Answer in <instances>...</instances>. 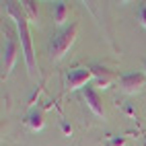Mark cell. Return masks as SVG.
I'll list each match as a JSON object with an SVG mask.
<instances>
[{
	"mask_svg": "<svg viewBox=\"0 0 146 146\" xmlns=\"http://www.w3.org/2000/svg\"><path fill=\"white\" fill-rule=\"evenodd\" d=\"M21 8H23V13L27 15V19L31 23H37V19H39V13H37V4L31 2V0H27V2H21Z\"/></svg>",
	"mask_w": 146,
	"mask_h": 146,
	"instance_id": "9c48e42d",
	"label": "cell"
},
{
	"mask_svg": "<svg viewBox=\"0 0 146 146\" xmlns=\"http://www.w3.org/2000/svg\"><path fill=\"white\" fill-rule=\"evenodd\" d=\"M27 125H29L31 130H41L43 125H45L43 113H41V111H33L31 115H29V119H27Z\"/></svg>",
	"mask_w": 146,
	"mask_h": 146,
	"instance_id": "30bf717a",
	"label": "cell"
},
{
	"mask_svg": "<svg viewBox=\"0 0 146 146\" xmlns=\"http://www.w3.org/2000/svg\"><path fill=\"white\" fill-rule=\"evenodd\" d=\"M6 11H8V15H11V17L15 19V23H17L19 37H21V47H23V56H25V64H27V70H29V74H35L37 64H35V54H33L31 33H29V27H27V15L23 13V8L17 6L15 2H8Z\"/></svg>",
	"mask_w": 146,
	"mask_h": 146,
	"instance_id": "6da1fadb",
	"label": "cell"
},
{
	"mask_svg": "<svg viewBox=\"0 0 146 146\" xmlns=\"http://www.w3.org/2000/svg\"><path fill=\"white\" fill-rule=\"evenodd\" d=\"M68 17H70V6L66 2H58L56 8H54V23L56 25H64L68 21Z\"/></svg>",
	"mask_w": 146,
	"mask_h": 146,
	"instance_id": "ba28073f",
	"label": "cell"
},
{
	"mask_svg": "<svg viewBox=\"0 0 146 146\" xmlns=\"http://www.w3.org/2000/svg\"><path fill=\"white\" fill-rule=\"evenodd\" d=\"M84 101L86 105H89V109L97 115V117H103L105 115V109H103V101H101V97L99 93H97L93 86H86L84 89Z\"/></svg>",
	"mask_w": 146,
	"mask_h": 146,
	"instance_id": "8992f818",
	"label": "cell"
},
{
	"mask_svg": "<svg viewBox=\"0 0 146 146\" xmlns=\"http://www.w3.org/2000/svg\"><path fill=\"white\" fill-rule=\"evenodd\" d=\"M146 86V76L144 72H130L119 78V91L125 95H136Z\"/></svg>",
	"mask_w": 146,
	"mask_h": 146,
	"instance_id": "3957f363",
	"label": "cell"
},
{
	"mask_svg": "<svg viewBox=\"0 0 146 146\" xmlns=\"http://www.w3.org/2000/svg\"><path fill=\"white\" fill-rule=\"evenodd\" d=\"M62 130H64L66 134H70V132H72V130H70V125H68V123H64V125H62Z\"/></svg>",
	"mask_w": 146,
	"mask_h": 146,
	"instance_id": "4fadbf2b",
	"label": "cell"
},
{
	"mask_svg": "<svg viewBox=\"0 0 146 146\" xmlns=\"http://www.w3.org/2000/svg\"><path fill=\"white\" fill-rule=\"evenodd\" d=\"M91 78H93V70L91 68H74V70H70L68 76H66V86L70 91L82 89V86L86 89Z\"/></svg>",
	"mask_w": 146,
	"mask_h": 146,
	"instance_id": "277c9868",
	"label": "cell"
},
{
	"mask_svg": "<svg viewBox=\"0 0 146 146\" xmlns=\"http://www.w3.org/2000/svg\"><path fill=\"white\" fill-rule=\"evenodd\" d=\"M15 62H17V43L13 39H8L2 47V76L11 74Z\"/></svg>",
	"mask_w": 146,
	"mask_h": 146,
	"instance_id": "5b68a950",
	"label": "cell"
},
{
	"mask_svg": "<svg viewBox=\"0 0 146 146\" xmlns=\"http://www.w3.org/2000/svg\"><path fill=\"white\" fill-rule=\"evenodd\" d=\"M144 76H146V62H144Z\"/></svg>",
	"mask_w": 146,
	"mask_h": 146,
	"instance_id": "5bb4252c",
	"label": "cell"
},
{
	"mask_svg": "<svg viewBox=\"0 0 146 146\" xmlns=\"http://www.w3.org/2000/svg\"><path fill=\"white\" fill-rule=\"evenodd\" d=\"M91 70H93V76H95V80H97V84H99L101 89H107V86L113 84V80H115V72L113 70H107L103 66H93Z\"/></svg>",
	"mask_w": 146,
	"mask_h": 146,
	"instance_id": "52a82bcc",
	"label": "cell"
},
{
	"mask_svg": "<svg viewBox=\"0 0 146 146\" xmlns=\"http://www.w3.org/2000/svg\"><path fill=\"white\" fill-rule=\"evenodd\" d=\"M76 35H78V25L74 23V25L66 27L62 33H58V35L54 37L52 47H50L54 60H62V58L66 56V52L72 47V43H74V39H76Z\"/></svg>",
	"mask_w": 146,
	"mask_h": 146,
	"instance_id": "7a4b0ae2",
	"label": "cell"
},
{
	"mask_svg": "<svg viewBox=\"0 0 146 146\" xmlns=\"http://www.w3.org/2000/svg\"><path fill=\"white\" fill-rule=\"evenodd\" d=\"M138 21L142 23V27H146V4L138 6Z\"/></svg>",
	"mask_w": 146,
	"mask_h": 146,
	"instance_id": "8fae6325",
	"label": "cell"
},
{
	"mask_svg": "<svg viewBox=\"0 0 146 146\" xmlns=\"http://www.w3.org/2000/svg\"><path fill=\"white\" fill-rule=\"evenodd\" d=\"M125 144V138L121 136V138H111L109 142H107V146H123Z\"/></svg>",
	"mask_w": 146,
	"mask_h": 146,
	"instance_id": "7c38bea8",
	"label": "cell"
}]
</instances>
